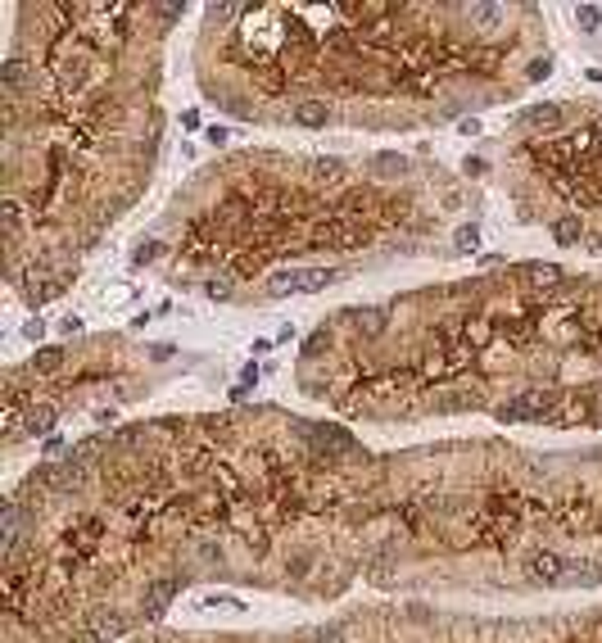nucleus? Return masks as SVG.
<instances>
[{"label":"nucleus","mask_w":602,"mask_h":643,"mask_svg":"<svg viewBox=\"0 0 602 643\" xmlns=\"http://www.w3.org/2000/svg\"><path fill=\"white\" fill-rule=\"evenodd\" d=\"M41 331H45V322H41V317H32V322L23 327V336H27V340H36V336H41Z\"/></svg>","instance_id":"nucleus-20"},{"label":"nucleus","mask_w":602,"mask_h":643,"mask_svg":"<svg viewBox=\"0 0 602 643\" xmlns=\"http://www.w3.org/2000/svg\"><path fill=\"white\" fill-rule=\"evenodd\" d=\"M32 367H36V371H59V367H64V349H59V345H45V349H36Z\"/></svg>","instance_id":"nucleus-8"},{"label":"nucleus","mask_w":602,"mask_h":643,"mask_svg":"<svg viewBox=\"0 0 602 643\" xmlns=\"http://www.w3.org/2000/svg\"><path fill=\"white\" fill-rule=\"evenodd\" d=\"M195 553H199V562H213V567H222V557H227V548H222V544H213V539H204V544H199Z\"/></svg>","instance_id":"nucleus-12"},{"label":"nucleus","mask_w":602,"mask_h":643,"mask_svg":"<svg viewBox=\"0 0 602 643\" xmlns=\"http://www.w3.org/2000/svg\"><path fill=\"white\" fill-rule=\"evenodd\" d=\"M575 23H580L584 32H598L602 28V10L598 5H575Z\"/></svg>","instance_id":"nucleus-11"},{"label":"nucleus","mask_w":602,"mask_h":643,"mask_svg":"<svg viewBox=\"0 0 602 643\" xmlns=\"http://www.w3.org/2000/svg\"><path fill=\"white\" fill-rule=\"evenodd\" d=\"M290 118H295L299 127H326L331 109H326V100H299V105H295V113H290Z\"/></svg>","instance_id":"nucleus-4"},{"label":"nucleus","mask_w":602,"mask_h":643,"mask_svg":"<svg viewBox=\"0 0 602 643\" xmlns=\"http://www.w3.org/2000/svg\"><path fill=\"white\" fill-rule=\"evenodd\" d=\"M317 643H349V639H344V630H335V625H331V630L317 634Z\"/></svg>","instance_id":"nucleus-19"},{"label":"nucleus","mask_w":602,"mask_h":643,"mask_svg":"<svg viewBox=\"0 0 602 643\" xmlns=\"http://www.w3.org/2000/svg\"><path fill=\"white\" fill-rule=\"evenodd\" d=\"M598 250H602V236H598Z\"/></svg>","instance_id":"nucleus-24"},{"label":"nucleus","mask_w":602,"mask_h":643,"mask_svg":"<svg viewBox=\"0 0 602 643\" xmlns=\"http://www.w3.org/2000/svg\"><path fill=\"white\" fill-rule=\"evenodd\" d=\"M458 245H462V250H476V245H480V231H476V227H462L458 231Z\"/></svg>","instance_id":"nucleus-18"},{"label":"nucleus","mask_w":602,"mask_h":643,"mask_svg":"<svg viewBox=\"0 0 602 643\" xmlns=\"http://www.w3.org/2000/svg\"><path fill=\"white\" fill-rule=\"evenodd\" d=\"M580 236H584V222L575 218V213H566V218L553 222V240H557V245H575Z\"/></svg>","instance_id":"nucleus-6"},{"label":"nucleus","mask_w":602,"mask_h":643,"mask_svg":"<svg viewBox=\"0 0 602 643\" xmlns=\"http://www.w3.org/2000/svg\"><path fill=\"white\" fill-rule=\"evenodd\" d=\"M467 336H471V345H484V340H489V322H484V317H476V322L467 327Z\"/></svg>","instance_id":"nucleus-17"},{"label":"nucleus","mask_w":602,"mask_h":643,"mask_svg":"<svg viewBox=\"0 0 602 643\" xmlns=\"http://www.w3.org/2000/svg\"><path fill=\"white\" fill-rule=\"evenodd\" d=\"M335 281V272H304V281H299V290H322V285Z\"/></svg>","instance_id":"nucleus-13"},{"label":"nucleus","mask_w":602,"mask_h":643,"mask_svg":"<svg viewBox=\"0 0 602 643\" xmlns=\"http://www.w3.org/2000/svg\"><path fill=\"white\" fill-rule=\"evenodd\" d=\"M181 593V580H150V589H145V611L150 616H159V611L168 607V602Z\"/></svg>","instance_id":"nucleus-1"},{"label":"nucleus","mask_w":602,"mask_h":643,"mask_svg":"<svg viewBox=\"0 0 602 643\" xmlns=\"http://www.w3.org/2000/svg\"><path fill=\"white\" fill-rule=\"evenodd\" d=\"M598 422H602V408H598Z\"/></svg>","instance_id":"nucleus-25"},{"label":"nucleus","mask_w":602,"mask_h":643,"mask_svg":"<svg viewBox=\"0 0 602 643\" xmlns=\"http://www.w3.org/2000/svg\"><path fill=\"white\" fill-rule=\"evenodd\" d=\"M313 439H317V444H331V448H353L358 444L349 431H335V426H313Z\"/></svg>","instance_id":"nucleus-7"},{"label":"nucleus","mask_w":602,"mask_h":643,"mask_svg":"<svg viewBox=\"0 0 602 643\" xmlns=\"http://www.w3.org/2000/svg\"><path fill=\"white\" fill-rule=\"evenodd\" d=\"M55 404H36L32 413L23 417V431H27V435H41V431H50V426H55Z\"/></svg>","instance_id":"nucleus-5"},{"label":"nucleus","mask_w":602,"mask_h":643,"mask_svg":"<svg viewBox=\"0 0 602 643\" xmlns=\"http://www.w3.org/2000/svg\"><path fill=\"white\" fill-rule=\"evenodd\" d=\"M208 294H213V299H227L231 285H227V281H208Z\"/></svg>","instance_id":"nucleus-21"},{"label":"nucleus","mask_w":602,"mask_h":643,"mask_svg":"<svg viewBox=\"0 0 602 643\" xmlns=\"http://www.w3.org/2000/svg\"><path fill=\"white\" fill-rule=\"evenodd\" d=\"M372 168H381V177H390L394 168L403 173V159H399V154H376V159H372Z\"/></svg>","instance_id":"nucleus-14"},{"label":"nucleus","mask_w":602,"mask_h":643,"mask_svg":"<svg viewBox=\"0 0 602 643\" xmlns=\"http://www.w3.org/2000/svg\"><path fill=\"white\" fill-rule=\"evenodd\" d=\"M467 19H471V23H484V32H489L493 23L503 19V10H498V5H471V10H467Z\"/></svg>","instance_id":"nucleus-10"},{"label":"nucleus","mask_w":602,"mask_h":643,"mask_svg":"<svg viewBox=\"0 0 602 643\" xmlns=\"http://www.w3.org/2000/svg\"><path fill=\"white\" fill-rule=\"evenodd\" d=\"M521 118H526V122H544V127H553V122H561V109H557V105H535V109H526Z\"/></svg>","instance_id":"nucleus-9"},{"label":"nucleus","mask_w":602,"mask_h":643,"mask_svg":"<svg viewBox=\"0 0 602 643\" xmlns=\"http://www.w3.org/2000/svg\"><path fill=\"white\" fill-rule=\"evenodd\" d=\"M308 567H313V553H295L290 562H285V571H290V576H308Z\"/></svg>","instance_id":"nucleus-15"},{"label":"nucleus","mask_w":602,"mask_h":643,"mask_svg":"<svg viewBox=\"0 0 602 643\" xmlns=\"http://www.w3.org/2000/svg\"><path fill=\"white\" fill-rule=\"evenodd\" d=\"M526 571H530L535 580H548V585H553V580H561L566 562H561L557 553H530V557H526Z\"/></svg>","instance_id":"nucleus-2"},{"label":"nucleus","mask_w":602,"mask_h":643,"mask_svg":"<svg viewBox=\"0 0 602 643\" xmlns=\"http://www.w3.org/2000/svg\"><path fill=\"white\" fill-rule=\"evenodd\" d=\"M118 634H122V621L113 616V611H91V621H87V639L104 643V639H118Z\"/></svg>","instance_id":"nucleus-3"},{"label":"nucleus","mask_w":602,"mask_h":643,"mask_svg":"<svg viewBox=\"0 0 602 643\" xmlns=\"http://www.w3.org/2000/svg\"><path fill=\"white\" fill-rule=\"evenodd\" d=\"M548 73H553V59H548V55L544 59H530V68H526L530 82H539V77H548Z\"/></svg>","instance_id":"nucleus-16"},{"label":"nucleus","mask_w":602,"mask_h":643,"mask_svg":"<svg viewBox=\"0 0 602 643\" xmlns=\"http://www.w3.org/2000/svg\"><path fill=\"white\" fill-rule=\"evenodd\" d=\"M82 331V317H64V336H77Z\"/></svg>","instance_id":"nucleus-23"},{"label":"nucleus","mask_w":602,"mask_h":643,"mask_svg":"<svg viewBox=\"0 0 602 643\" xmlns=\"http://www.w3.org/2000/svg\"><path fill=\"white\" fill-rule=\"evenodd\" d=\"M154 254H159V250H154V245H141V250H136V254H132V263H150V259H154Z\"/></svg>","instance_id":"nucleus-22"}]
</instances>
